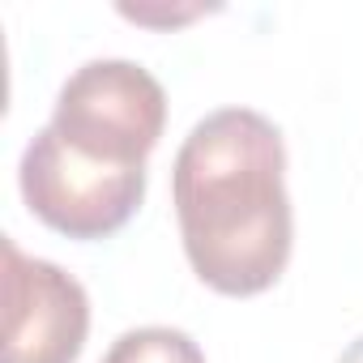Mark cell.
I'll use <instances>...</instances> for the list:
<instances>
[{
    "label": "cell",
    "instance_id": "cell-1",
    "mask_svg": "<svg viewBox=\"0 0 363 363\" xmlns=\"http://www.w3.org/2000/svg\"><path fill=\"white\" fill-rule=\"evenodd\" d=\"M171 197L193 274L218 295L269 291L295 240L286 145L252 107H223L193 124L171 167Z\"/></svg>",
    "mask_w": 363,
    "mask_h": 363
},
{
    "label": "cell",
    "instance_id": "cell-2",
    "mask_svg": "<svg viewBox=\"0 0 363 363\" xmlns=\"http://www.w3.org/2000/svg\"><path fill=\"white\" fill-rule=\"evenodd\" d=\"M167 124V94L158 77L133 60H90L56 94L52 128L60 141L94 162L145 167Z\"/></svg>",
    "mask_w": 363,
    "mask_h": 363
},
{
    "label": "cell",
    "instance_id": "cell-3",
    "mask_svg": "<svg viewBox=\"0 0 363 363\" xmlns=\"http://www.w3.org/2000/svg\"><path fill=\"white\" fill-rule=\"evenodd\" d=\"M18 184L30 214L52 231L69 240H107L137 214L145 197V167L94 162L69 150L48 124L22 154Z\"/></svg>",
    "mask_w": 363,
    "mask_h": 363
},
{
    "label": "cell",
    "instance_id": "cell-4",
    "mask_svg": "<svg viewBox=\"0 0 363 363\" xmlns=\"http://www.w3.org/2000/svg\"><path fill=\"white\" fill-rule=\"evenodd\" d=\"M5 248V346L0 363H77L90 333L86 286L52 261Z\"/></svg>",
    "mask_w": 363,
    "mask_h": 363
},
{
    "label": "cell",
    "instance_id": "cell-5",
    "mask_svg": "<svg viewBox=\"0 0 363 363\" xmlns=\"http://www.w3.org/2000/svg\"><path fill=\"white\" fill-rule=\"evenodd\" d=\"M103 363H206L201 346L171 325H141L111 342Z\"/></svg>",
    "mask_w": 363,
    "mask_h": 363
},
{
    "label": "cell",
    "instance_id": "cell-6",
    "mask_svg": "<svg viewBox=\"0 0 363 363\" xmlns=\"http://www.w3.org/2000/svg\"><path fill=\"white\" fill-rule=\"evenodd\" d=\"M337 363H363V333H359V337L342 350V359H337Z\"/></svg>",
    "mask_w": 363,
    "mask_h": 363
}]
</instances>
